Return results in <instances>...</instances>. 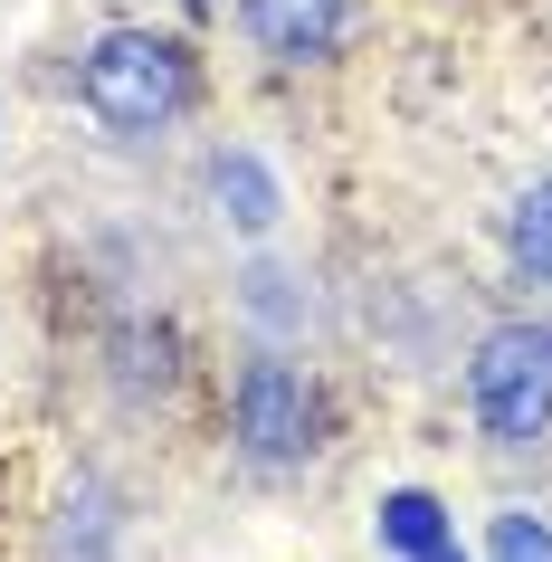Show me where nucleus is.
I'll return each instance as SVG.
<instances>
[{
  "label": "nucleus",
  "instance_id": "6",
  "mask_svg": "<svg viewBox=\"0 0 552 562\" xmlns=\"http://www.w3.org/2000/svg\"><path fill=\"white\" fill-rule=\"evenodd\" d=\"M210 191H219V210H229L238 229H277V181H267L258 153H219L210 162Z\"/></svg>",
  "mask_w": 552,
  "mask_h": 562
},
{
  "label": "nucleus",
  "instance_id": "1",
  "mask_svg": "<svg viewBox=\"0 0 552 562\" xmlns=\"http://www.w3.org/2000/svg\"><path fill=\"white\" fill-rule=\"evenodd\" d=\"M191 95H201V77H191V48L162 30H105L77 58V105H87L105 134H124V144H144V134H162V124L191 115Z\"/></svg>",
  "mask_w": 552,
  "mask_h": 562
},
{
  "label": "nucleus",
  "instance_id": "4",
  "mask_svg": "<svg viewBox=\"0 0 552 562\" xmlns=\"http://www.w3.org/2000/svg\"><path fill=\"white\" fill-rule=\"evenodd\" d=\"M238 20L258 38V58L324 67V58H343V38H352V0H238Z\"/></svg>",
  "mask_w": 552,
  "mask_h": 562
},
{
  "label": "nucleus",
  "instance_id": "3",
  "mask_svg": "<svg viewBox=\"0 0 552 562\" xmlns=\"http://www.w3.org/2000/svg\"><path fill=\"white\" fill-rule=\"evenodd\" d=\"M229 439H238V458H248V468H305V458H315V439H324L315 382H305L295 362L258 353V362L229 382Z\"/></svg>",
  "mask_w": 552,
  "mask_h": 562
},
{
  "label": "nucleus",
  "instance_id": "8",
  "mask_svg": "<svg viewBox=\"0 0 552 562\" xmlns=\"http://www.w3.org/2000/svg\"><path fill=\"white\" fill-rule=\"evenodd\" d=\"M58 562H105V496H67V525H58Z\"/></svg>",
  "mask_w": 552,
  "mask_h": 562
},
{
  "label": "nucleus",
  "instance_id": "2",
  "mask_svg": "<svg viewBox=\"0 0 552 562\" xmlns=\"http://www.w3.org/2000/svg\"><path fill=\"white\" fill-rule=\"evenodd\" d=\"M466 411L495 448H533L552 429V325H495L466 362Z\"/></svg>",
  "mask_w": 552,
  "mask_h": 562
},
{
  "label": "nucleus",
  "instance_id": "7",
  "mask_svg": "<svg viewBox=\"0 0 552 562\" xmlns=\"http://www.w3.org/2000/svg\"><path fill=\"white\" fill-rule=\"evenodd\" d=\"M505 248H515V267L533 277V286H552V181H533L515 201V220H505Z\"/></svg>",
  "mask_w": 552,
  "mask_h": 562
},
{
  "label": "nucleus",
  "instance_id": "5",
  "mask_svg": "<svg viewBox=\"0 0 552 562\" xmlns=\"http://www.w3.org/2000/svg\"><path fill=\"white\" fill-rule=\"evenodd\" d=\"M105 362H115L124 401H162V391L181 382V334L162 325V315H124V325L105 334Z\"/></svg>",
  "mask_w": 552,
  "mask_h": 562
},
{
  "label": "nucleus",
  "instance_id": "9",
  "mask_svg": "<svg viewBox=\"0 0 552 562\" xmlns=\"http://www.w3.org/2000/svg\"><path fill=\"white\" fill-rule=\"evenodd\" d=\"M486 562H552V533L533 525V515H495V533H486Z\"/></svg>",
  "mask_w": 552,
  "mask_h": 562
}]
</instances>
